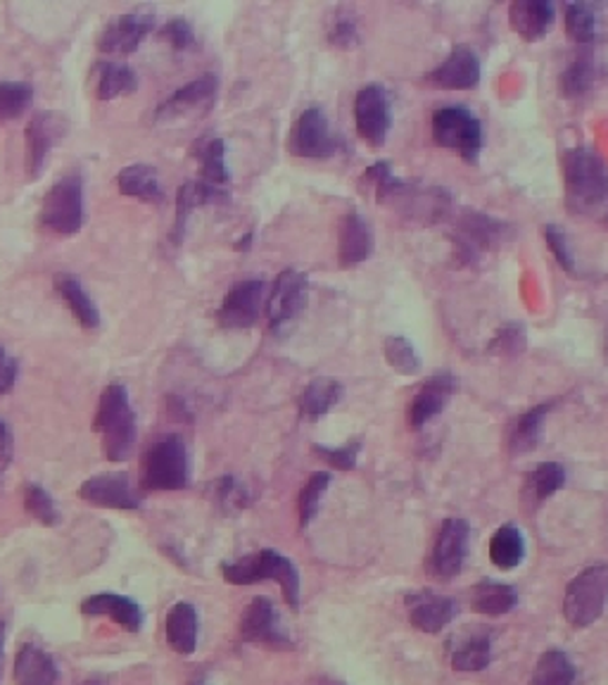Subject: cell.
<instances>
[{
	"mask_svg": "<svg viewBox=\"0 0 608 685\" xmlns=\"http://www.w3.org/2000/svg\"><path fill=\"white\" fill-rule=\"evenodd\" d=\"M409 622L420 633H440L447 628L454 616L459 614V607L452 597L437 595L430 591H414L407 595Z\"/></svg>",
	"mask_w": 608,
	"mask_h": 685,
	"instance_id": "19",
	"label": "cell"
},
{
	"mask_svg": "<svg viewBox=\"0 0 608 685\" xmlns=\"http://www.w3.org/2000/svg\"><path fill=\"white\" fill-rule=\"evenodd\" d=\"M14 681L17 685H55L58 664L39 645H22L14 657Z\"/></svg>",
	"mask_w": 608,
	"mask_h": 685,
	"instance_id": "28",
	"label": "cell"
},
{
	"mask_svg": "<svg viewBox=\"0 0 608 685\" xmlns=\"http://www.w3.org/2000/svg\"><path fill=\"white\" fill-rule=\"evenodd\" d=\"M193 158L200 164L202 181L210 187H224L231 179L229 164H226V143L216 137H205L193 145Z\"/></svg>",
	"mask_w": 608,
	"mask_h": 685,
	"instance_id": "30",
	"label": "cell"
},
{
	"mask_svg": "<svg viewBox=\"0 0 608 685\" xmlns=\"http://www.w3.org/2000/svg\"><path fill=\"white\" fill-rule=\"evenodd\" d=\"M79 497L83 503L103 510H122L133 512L141 510L143 495L133 486L129 474H98L81 483Z\"/></svg>",
	"mask_w": 608,
	"mask_h": 685,
	"instance_id": "12",
	"label": "cell"
},
{
	"mask_svg": "<svg viewBox=\"0 0 608 685\" xmlns=\"http://www.w3.org/2000/svg\"><path fill=\"white\" fill-rule=\"evenodd\" d=\"M116 189H120L126 198H136L148 205H162L164 203V189L160 174L152 164H129L116 174Z\"/></svg>",
	"mask_w": 608,
	"mask_h": 685,
	"instance_id": "27",
	"label": "cell"
},
{
	"mask_svg": "<svg viewBox=\"0 0 608 685\" xmlns=\"http://www.w3.org/2000/svg\"><path fill=\"white\" fill-rule=\"evenodd\" d=\"M566 483V472L561 464L556 462H545L535 466V470L528 474V483L526 491H523V497L528 500L533 507L543 505L545 500H549L556 491H561Z\"/></svg>",
	"mask_w": 608,
	"mask_h": 685,
	"instance_id": "35",
	"label": "cell"
},
{
	"mask_svg": "<svg viewBox=\"0 0 608 685\" xmlns=\"http://www.w3.org/2000/svg\"><path fill=\"white\" fill-rule=\"evenodd\" d=\"M331 43L341 48H352L357 43V29H354L352 20H335L331 29Z\"/></svg>",
	"mask_w": 608,
	"mask_h": 685,
	"instance_id": "50",
	"label": "cell"
},
{
	"mask_svg": "<svg viewBox=\"0 0 608 685\" xmlns=\"http://www.w3.org/2000/svg\"><path fill=\"white\" fill-rule=\"evenodd\" d=\"M136 89L139 79L129 64L114 60H103L98 64V81H95L98 100H114L126 93H133Z\"/></svg>",
	"mask_w": 608,
	"mask_h": 685,
	"instance_id": "32",
	"label": "cell"
},
{
	"mask_svg": "<svg viewBox=\"0 0 608 685\" xmlns=\"http://www.w3.org/2000/svg\"><path fill=\"white\" fill-rule=\"evenodd\" d=\"M152 29H155V12L148 8L116 14L105 24V29L100 31L98 50L103 56L114 58L131 56L136 53L141 43L150 37Z\"/></svg>",
	"mask_w": 608,
	"mask_h": 685,
	"instance_id": "8",
	"label": "cell"
},
{
	"mask_svg": "<svg viewBox=\"0 0 608 685\" xmlns=\"http://www.w3.org/2000/svg\"><path fill=\"white\" fill-rule=\"evenodd\" d=\"M307 303V279L297 270H285L276 279L272 295L266 300V316L274 329L295 322Z\"/></svg>",
	"mask_w": 608,
	"mask_h": 685,
	"instance_id": "17",
	"label": "cell"
},
{
	"mask_svg": "<svg viewBox=\"0 0 608 685\" xmlns=\"http://www.w3.org/2000/svg\"><path fill=\"white\" fill-rule=\"evenodd\" d=\"M545 239H547V245L551 250V255L556 258V262H559L568 274L576 272V260H572L566 233L561 229H556V226H547L545 229Z\"/></svg>",
	"mask_w": 608,
	"mask_h": 685,
	"instance_id": "47",
	"label": "cell"
},
{
	"mask_svg": "<svg viewBox=\"0 0 608 685\" xmlns=\"http://www.w3.org/2000/svg\"><path fill=\"white\" fill-rule=\"evenodd\" d=\"M87 220V203H83V179L79 172L64 174L43 195L39 210V226L55 239L77 236Z\"/></svg>",
	"mask_w": 608,
	"mask_h": 685,
	"instance_id": "5",
	"label": "cell"
},
{
	"mask_svg": "<svg viewBox=\"0 0 608 685\" xmlns=\"http://www.w3.org/2000/svg\"><path fill=\"white\" fill-rule=\"evenodd\" d=\"M511 29L523 41L535 43L547 37L554 24V6L549 0H516L509 8Z\"/></svg>",
	"mask_w": 608,
	"mask_h": 685,
	"instance_id": "22",
	"label": "cell"
},
{
	"mask_svg": "<svg viewBox=\"0 0 608 685\" xmlns=\"http://www.w3.org/2000/svg\"><path fill=\"white\" fill-rule=\"evenodd\" d=\"M518 605V593L514 586H504L497 581H483L470 593L473 612L485 616H504Z\"/></svg>",
	"mask_w": 608,
	"mask_h": 685,
	"instance_id": "31",
	"label": "cell"
},
{
	"mask_svg": "<svg viewBox=\"0 0 608 685\" xmlns=\"http://www.w3.org/2000/svg\"><path fill=\"white\" fill-rule=\"evenodd\" d=\"M359 450H362V441H349V443H345L341 447L316 445L314 453L321 455V460H326L331 466H335V470L349 472V470H354V464H357Z\"/></svg>",
	"mask_w": 608,
	"mask_h": 685,
	"instance_id": "45",
	"label": "cell"
},
{
	"mask_svg": "<svg viewBox=\"0 0 608 685\" xmlns=\"http://www.w3.org/2000/svg\"><path fill=\"white\" fill-rule=\"evenodd\" d=\"M166 643L176 655L189 657L197 649L200 636V616L191 603H176L166 612Z\"/></svg>",
	"mask_w": 608,
	"mask_h": 685,
	"instance_id": "24",
	"label": "cell"
},
{
	"mask_svg": "<svg viewBox=\"0 0 608 685\" xmlns=\"http://www.w3.org/2000/svg\"><path fill=\"white\" fill-rule=\"evenodd\" d=\"M33 103V89L27 81H0V124L20 120Z\"/></svg>",
	"mask_w": 608,
	"mask_h": 685,
	"instance_id": "38",
	"label": "cell"
},
{
	"mask_svg": "<svg viewBox=\"0 0 608 685\" xmlns=\"http://www.w3.org/2000/svg\"><path fill=\"white\" fill-rule=\"evenodd\" d=\"M266 286L260 279H247L235 283L226 293L222 308L216 312V320L224 329H250L260 320L264 305Z\"/></svg>",
	"mask_w": 608,
	"mask_h": 685,
	"instance_id": "16",
	"label": "cell"
},
{
	"mask_svg": "<svg viewBox=\"0 0 608 685\" xmlns=\"http://www.w3.org/2000/svg\"><path fill=\"white\" fill-rule=\"evenodd\" d=\"M222 576L233 583V586H255V583L262 581H276L283 591L285 603L295 612L300 610V572L278 550L266 547L235 562H224Z\"/></svg>",
	"mask_w": 608,
	"mask_h": 685,
	"instance_id": "2",
	"label": "cell"
},
{
	"mask_svg": "<svg viewBox=\"0 0 608 685\" xmlns=\"http://www.w3.org/2000/svg\"><path fill=\"white\" fill-rule=\"evenodd\" d=\"M0 488H3V472H0Z\"/></svg>",
	"mask_w": 608,
	"mask_h": 685,
	"instance_id": "56",
	"label": "cell"
},
{
	"mask_svg": "<svg viewBox=\"0 0 608 685\" xmlns=\"http://www.w3.org/2000/svg\"><path fill=\"white\" fill-rule=\"evenodd\" d=\"M428 81L445 91H468L480 81V60L470 48L459 46L428 74Z\"/></svg>",
	"mask_w": 608,
	"mask_h": 685,
	"instance_id": "18",
	"label": "cell"
},
{
	"mask_svg": "<svg viewBox=\"0 0 608 685\" xmlns=\"http://www.w3.org/2000/svg\"><path fill=\"white\" fill-rule=\"evenodd\" d=\"M526 557V541H523V533L514 526L506 524L497 528V533L489 541V560L501 572H511Z\"/></svg>",
	"mask_w": 608,
	"mask_h": 685,
	"instance_id": "34",
	"label": "cell"
},
{
	"mask_svg": "<svg viewBox=\"0 0 608 685\" xmlns=\"http://www.w3.org/2000/svg\"><path fill=\"white\" fill-rule=\"evenodd\" d=\"M162 39L181 53V50H189L195 46V31L185 17H174V20H169L162 27Z\"/></svg>",
	"mask_w": 608,
	"mask_h": 685,
	"instance_id": "46",
	"label": "cell"
},
{
	"mask_svg": "<svg viewBox=\"0 0 608 685\" xmlns=\"http://www.w3.org/2000/svg\"><path fill=\"white\" fill-rule=\"evenodd\" d=\"M191 483V457L181 436H162L148 447L141 464V491H183Z\"/></svg>",
	"mask_w": 608,
	"mask_h": 685,
	"instance_id": "4",
	"label": "cell"
},
{
	"mask_svg": "<svg viewBox=\"0 0 608 685\" xmlns=\"http://www.w3.org/2000/svg\"><path fill=\"white\" fill-rule=\"evenodd\" d=\"M24 510L43 526H55L60 524V510L55 505L53 495H50L39 483H27L24 486Z\"/></svg>",
	"mask_w": 608,
	"mask_h": 685,
	"instance_id": "39",
	"label": "cell"
},
{
	"mask_svg": "<svg viewBox=\"0 0 608 685\" xmlns=\"http://www.w3.org/2000/svg\"><path fill=\"white\" fill-rule=\"evenodd\" d=\"M229 195L210 187L205 181H185L183 187L176 193V220H174V231H172V241L181 243L183 233H185V224H189V216L202 208V205H212V203H224Z\"/></svg>",
	"mask_w": 608,
	"mask_h": 685,
	"instance_id": "26",
	"label": "cell"
},
{
	"mask_svg": "<svg viewBox=\"0 0 608 685\" xmlns=\"http://www.w3.org/2000/svg\"><path fill=\"white\" fill-rule=\"evenodd\" d=\"M312 685H341V683H333V681H316Z\"/></svg>",
	"mask_w": 608,
	"mask_h": 685,
	"instance_id": "53",
	"label": "cell"
},
{
	"mask_svg": "<svg viewBox=\"0 0 608 685\" xmlns=\"http://www.w3.org/2000/svg\"><path fill=\"white\" fill-rule=\"evenodd\" d=\"M383 353H385L387 364H391L397 374L416 376L420 372V357L416 353V347L412 345V341L402 339V336H391L383 345Z\"/></svg>",
	"mask_w": 608,
	"mask_h": 685,
	"instance_id": "41",
	"label": "cell"
},
{
	"mask_svg": "<svg viewBox=\"0 0 608 685\" xmlns=\"http://www.w3.org/2000/svg\"><path fill=\"white\" fill-rule=\"evenodd\" d=\"M354 124L359 137L374 148H381L393 127V108L391 95L383 87H364L354 98Z\"/></svg>",
	"mask_w": 608,
	"mask_h": 685,
	"instance_id": "11",
	"label": "cell"
},
{
	"mask_svg": "<svg viewBox=\"0 0 608 685\" xmlns=\"http://www.w3.org/2000/svg\"><path fill=\"white\" fill-rule=\"evenodd\" d=\"M83 685H100V683H98V681H87Z\"/></svg>",
	"mask_w": 608,
	"mask_h": 685,
	"instance_id": "55",
	"label": "cell"
},
{
	"mask_svg": "<svg viewBox=\"0 0 608 685\" xmlns=\"http://www.w3.org/2000/svg\"><path fill=\"white\" fill-rule=\"evenodd\" d=\"M566 31L572 41L589 43L597 37L595 10L585 3H570L566 8Z\"/></svg>",
	"mask_w": 608,
	"mask_h": 685,
	"instance_id": "42",
	"label": "cell"
},
{
	"mask_svg": "<svg viewBox=\"0 0 608 685\" xmlns=\"http://www.w3.org/2000/svg\"><path fill=\"white\" fill-rule=\"evenodd\" d=\"M449 659L456 672H483L493 662V641L485 631L473 626L464 636L454 638Z\"/></svg>",
	"mask_w": 608,
	"mask_h": 685,
	"instance_id": "25",
	"label": "cell"
},
{
	"mask_svg": "<svg viewBox=\"0 0 608 685\" xmlns=\"http://www.w3.org/2000/svg\"><path fill=\"white\" fill-rule=\"evenodd\" d=\"M14 455V441H12V431L10 426L0 420V472H6Z\"/></svg>",
	"mask_w": 608,
	"mask_h": 685,
	"instance_id": "51",
	"label": "cell"
},
{
	"mask_svg": "<svg viewBox=\"0 0 608 685\" xmlns=\"http://www.w3.org/2000/svg\"><path fill=\"white\" fill-rule=\"evenodd\" d=\"M219 93V81L214 74H202L185 87L176 89L172 95H166L162 103L152 112V122H179L189 117L205 114L212 110Z\"/></svg>",
	"mask_w": 608,
	"mask_h": 685,
	"instance_id": "9",
	"label": "cell"
},
{
	"mask_svg": "<svg viewBox=\"0 0 608 685\" xmlns=\"http://www.w3.org/2000/svg\"><path fill=\"white\" fill-rule=\"evenodd\" d=\"M3 645H6V624L0 622V664H3Z\"/></svg>",
	"mask_w": 608,
	"mask_h": 685,
	"instance_id": "52",
	"label": "cell"
},
{
	"mask_svg": "<svg viewBox=\"0 0 608 685\" xmlns=\"http://www.w3.org/2000/svg\"><path fill=\"white\" fill-rule=\"evenodd\" d=\"M81 612L87 616H108L114 624H120L129 633H139L143 628V610L126 595L116 593H98L81 603Z\"/></svg>",
	"mask_w": 608,
	"mask_h": 685,
	"instance_id": "20",
	"label": "cell"
},
{
	"mask_svg": "<svg viewBox=\"0 0 608 685\" xmlns=\"http://www.w3.org/2000/svg\"><path fill=\"white\" fill-rule=\"evenodd\" d=\"M333 476L326 472H316L310 476V481L304 483V488L297 497V514H300V526L307 528L310 522L316 516L321 500H324V493L328 491Z\"/></svg>",
	"mask_w": 608,
	"mask_h": 685,
	"instance_id": "40",
	"label": "cell"
},
{
	"mask_svg": "<svg viewBox=\"0 0 608 685\" xmlns=\"http://www.w3.org/2000/svg\"><path fill=\"white\" fill-rule=\"evenodd\" d=\"M67 131H70V120H67L62 112L41 110V112L31 114V120L24 129L27 172H29L31 179L41 177L50 150H53L58 143H62V139L67 137Z\"/></svg>",
	"mask_w": 608,
	"mask_h": 685,
	"instance_id": "10",
	"label": "cell"
},
{
	"mask_svg": "<svg viewBox=\"0 0 608 685\" xmlns=\"http://www.w3.org/2000/svg\"><path fill=\"white\" fill-rule=\"evenodd\" d=\"M526 347V331L518 324H509L499 329L497 339L493 341V350H497L499 355H518L520 350Z\"/></svg>",
	"mask_w": 608,
	"mask_h": 685,
	"instance_id": "48",
	"label": "cell"
},
{
	"mask_svg": "<svg viewBox=\"0 0 608 685\" xmlns=\"http://www.w3.org/2000/svg\"><path fill=\"white\" fill-rule=\"evenodd\" d=\"M576 683V666L561 649H547L537 659L533 672V685H572Z\"/></svg>",
	"mask_w": 608,
	"mask_h": 685,
	"instance_id": "36",
	"label": "cell"
},
{
	"mask_svg": "<svg viewBox=\"0 0 608 685\" xmlns=\"http://www.w3.org/2000/svg\"><path fill=\"white\" fill-rule=\"evenodd\" d=\"M239 628H241V636L245 643L281 647V649L293 647V641L288 638V633H285L281 616L268 597L252 600L241 616Z\"/></svg>",
	"mask_w": 608,
	"mask_h": 685,
	"instance_id": "15",
	"label": "cell"
},
{
	"mask_svg": "<svg viewBox=\"0 0 608 685\" xmlns=\"http://www.w3.org/2000/svg\"><path fill=\"white\" fill-rule=\"evenodd\" d=\"M452 393L454 376L449 374H437L428 383H424V389L414 395V403L409 407V426L420 429L435 420V416L445 410Z\"/></svg>",
	"mask_w": 608,
	"mask_h": 685,
	"instance_id": "23",
	"label": "cell"
},
{
	"mask_svg": "<svg viewBox=\"0 0 608 685\" xmlns=\"http://www.w3.org/2000/svg\"><path fill=\"white\" fill-rule=\"evenodd\" d=\"M566 205L572 212H589L608 195V167L592 148H572L564 155Z\"/></svg>",
	"mask_w": 608,
	"mask_h": 685,
	"instance_id": "3",
	"label": "cell"
},
{
	"mask_svg": "<svg viewBox=\"0 0 608 685\" xmlns=\"http://www.w3.org/2000/svg\"><path fill=\"white\" fill-rule=\"evenodd\" d=\"M470 526L464 520H447L437 533V541L430 557V572L440 581H452L462 574V566L468 553Z\"/></svg>",
	"mask_w": 608,
	"mask_h": 685,
	"instance_id": "14",
	"label": "cell"
},
{
	"mask_svg": "<svg viewBox=\"0 0 608 685\" xmlns=\"http://www.w3.org/2000/svg\"><path fill=\"white\" fill-rule=\"evenodd\" d=\"M595 79H597V72H595L592 60H587V58L576 60L561 77V91L566 98H580L595 87Z\"/></svg>",
	"mask_w": 608,
	"mask_h": 685,
	"instance_id": "43",
	"label": "cell"
},
{
	"mask_svg": "<svg viewBox=\"0 0 608 685\" xmlns=\"http://www.w3.org/2000/svg\"><path fill=\"white\" fill-rule=\"evenodd\" d=\"M212 497L216 500V505L224 512L233 514L241 512L250 505V495L241 481H235L233 476H222L212 483Z\"/></svg>",
	"mask_w": 608,
	"mask_h": 685,
	"instance_id": "44",
	"label": "cell"
},
{
	"mask_svg": "<svg viewBox=\"0 0 608 685\" xmlns=\"http://www.w3.org/2000/svg\"><path fill=\"white\" fill-rule=\"evenodd\" d=\"M549 410H551V403H545L518 416L516 429L511 433V453H528V450H533L539 443Z\"/></svg>",
	"mask_w": 608,
	"mask_h": 685,
	"instance_id": "37",
	"label": "cell"
},
{
	"mask_svg": "<svg viewBox=\"0 0 608 685\" xmlns=\"http://www.w3.org/2000/svg\"><path fill=\"white\" fill-rule=\"evenodd\" d=\"M55 293L62 298V303L74 314V320L89 331H95L100 326V310L95 300L83 289V283L72 274H58L55 276Z\"/></svg>",
	"mask_w": 608,
	"mask_h": 685,
	"instance_id": "29",
	"label": "cell"
},
{
	"mask_svg": "<svg viewBox=\"0 0 608 685\" xmlns=\"http://www.w3.org/2000/svg\"><path fill=\"white\" fill-rule=\"evenodd\" d=\"M191 685H207V683H205V681H202V678H195V681H193Z\"/></svg>",
	"mask_w": 608,
	"mask_h": 685,
	"instance_id": "54",
	"label": "cell"
},
{
	"mask_svg": "<svg viewBox=\"0 0 608 685\" xmlns=\"http://www.w3.org/2000/svg\"><path fill=\"white\" fill-rule=\"evenodd\" d=\"M371 250H374V231L366 224V220L357 212L345 214L341 222V233H337V260L341 266L349 270L364 260H368Z\"/></svg>",
	"mask_w": 608,
	"mask_h": 685,
	"instance_id": "21",
	"label": "cell"
},
{
	"mask_svg": "<svg viewBox=\"0 0 608 685\" xmlns=\"http://www.w3.org/2000/svg\"><path fill=\"white\" fill-rule=\"evenodd\" d=\"M608 605V566L592 564L568 583L564 616L572 628H587L601 619Z\"/></svg>",
	"mask_w": 608,
	"mask_h": 685,
	"instance_id": "6",
	"label": "cell"
},
{
	"mask_svg": "<svg viewBox=\"0 0 608 685\" xmlns=\"http://www.w3.org/2000/svg\"><path fill=\"white\" fill-rule=\"evenodd\" d=\"M433 139L437 145L456 150L466 162H476L483 150V127L466 108L449 105L433 114Z\"/></svg>",
	"mask_w": 608,
	"mask_h": 685,
	"instance_id": "7",
	"label": "cell"
},
{
	"mask_svg": "<svg viewBox=\"0 0 608 685\" xmlns=\"http://www.w3.org/2000/svg\"><path fill=\"white\" fill-rule=\"evenodd\" d=\"M337 139L318 108L304 110L291 131V153L307 160H326L335 155Z\"/></svg>",
	"mask_w": 608,
	"mask_h": 685,
	"instance_id": "13",
	"label": "cell"
},
{
	"mask_svg": "<svg viewBox=\"0 0 608 685\" xmlns=\"http://www.w3.org/2000/svg\"><path fill=\"white\" fill-rule=\"evenodd\" d=\"M17 376H20V362L0 345V395H8L14 389Z\"/></svg>",
	"mask_w": 608,
	"mask_h": 685,
	"instance_id": "49",
	"label": "cell"
},
{
	"mask_svg": "<svg viewBox=\"0 0 608 685\" xmlns=\"http://www.w3.org/2000/svg\"><path fill=\"white\" fill-rule=\"evenodd\" d=\"M93 431L103 439V450L110 462H126L133 455L139 426L129 391L122 383H110L103 395H100L93 416Z\"/></svg>",
	"mask_w": 608,
	"mask_h": 685,
	"instance_id": "1",
	"label": "cell"
},
{
	"mask_svg": "<svg viewBox=\"0 0 608 685\" xmlns=\"http://www.w3.org/2000/svg\"><path fill=\"white\" fill-rule=\"evenodd\" d=\"M343 397V386L341 381L335 379H314L310 381V386L304 389L300 397V410L307 420H321L326 416Z\"/></svg>",
	"mask_w": 608,
	"mask_h": 685,
	"instance_id": "33",
	"label": "cell"
}]
</instances>
